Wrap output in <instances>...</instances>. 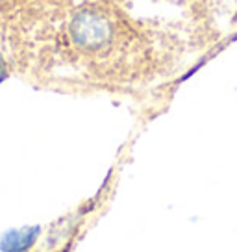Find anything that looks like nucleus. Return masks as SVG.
<instances>
[{"instance_id":"1","label":"nucleus","mask_w":237,"mask_h":252,"mask_svg":"<svg viewBox=\"0 0 237 252\" xmlns=\"http://www.w3.org/2000/svg\"><path fill=\"white\" fill-rule=\"evenodd\" d=\"M72 43L84 50H100L108 47L115 35V28L110 17L96 11V9H80L74 13L69 24Z\"/></svg>"},{"instance_id":"2","label":"nucleus","mask_w":237,"mask_h":252,"mask_svg":"<svg viewBox=\"0 0 237 252\" xmlns=\"http://www.w3.org/2000/svg\"><path fill=\"white\" fill-rule=\"evenodd\" d=\"M39 228H17L6 232L0 239L2 252H26L37 239Z\"/></svg>"},{"instance_id":"3","label":"nucleus","mask_w":237,"mask_h":252,"mask_svg":"<svg viewBox=\"0 0 237 252\" xmlns=\"http://www.w3.org/2000/svg\"><path fill=\"white\" fill-rule=\"evenodd\" d=\"M6 76H8V67H6V62H4L2 56H0V84L6 80Z\"/></svg>"}]
</instances>
